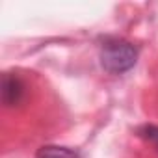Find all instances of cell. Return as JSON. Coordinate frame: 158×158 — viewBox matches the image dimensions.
Returning a JSON list of instances; mask_svg holds the SVG:
<instances>
[{
  "label": "cell",
  "mask_w": 158,
  "mask_h": 158,
  "mask_svg": "<svg viewBox=\"0 0 158 158\" xmlns=\"http://www.w3.org/2000/svg\"><path fill=\"white\" fill-rule=\"evenodd\" d=\"M26 86L21 78L13 73H4L2 74V84H0V97H2V104L8 108H13L21 104L24 99Z\"/></svg>",
  "instance_id": "2"
},
{
  "label": "cell",
  "mask_w": 158,
  "mask_h": 158,
  "mask_svg": "<svg viewBox=\"0 0 158 158\" xmlns=\"http://www.w3.org/2000/svg\"><path fill=\"white\" fill-rule=\"evenodd\" d=\"M99 60H101L102 69L108 71L110 74H123L136 65L138 48L125 39L108 37L101 45Z\"/></svg>",
  "instance_id": "1"
},
{
  "label": "cell",
  "mask_w": 158,
  "mask_h": 158,
  "mask_svg": "<svg viewBox=\"0 0 158 158\" xmlns=\"http://www.w3.org/2000/svg\"><path fill=\"white\" fill-rule=\"evenodd\" d=\"M138 136L149 143H152L158 149V127L156 125H143L138 128Z\"/></svg>",
  "instance_id": "4"
},
{
  "label": "cell",
  "mask_w": 158,
  "mask_h": 158,
  "mask_svg": "<svg viewBox=\"0 0 158 158\" xmlns=\"http://www.w3.org/2000/svg\"><path fill=\"white\" fill-rule=\"evenodd\" d=\"M35 158H80L76 151L69 149V147H61V145H43Z\"/></svg>",
  "instance_id": "3"
}]
</instances>
